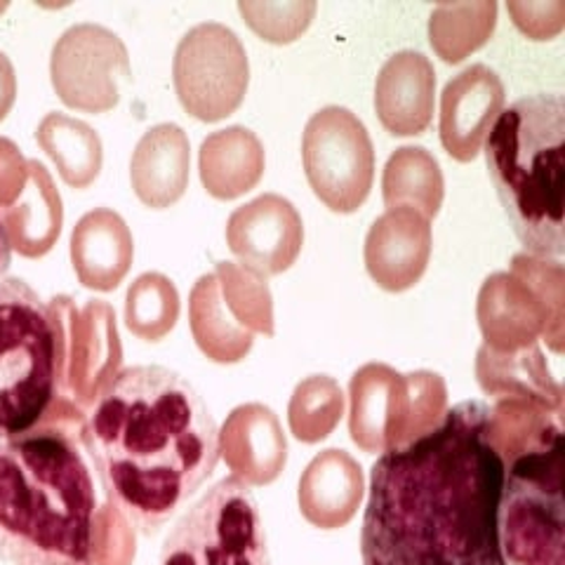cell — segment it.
Returning a JSON list of instances; mask_svg holds the SVG:
<instances>
[{
    "instance_id": "603a6c76",
    "label": "cell",
    "mask_w": 565,
    "mask_h": 565,
    "mask_svg": "<svg viewBox=\"0 0 565 565\" xmlns=\"http://www.w3.org/2000/svg\"><path fill=\"white\" fill-rule=\"evenodd\" d=\"M177 313H180V295L163 274H141L130 286L126 318L139 338H163L174 326Z\"/></svg>"
},
{
    "instance_id": "484cf974",
    "label": "cell",
    "mask_w": 565,
    "mask_h": 565,
    "mask_svg": "<svg viewBox=\"0 0 565 565\" xmlns=\"http://www.w3.org/2000/svg\"><path fill=\"white\" fill-rule=\"evenodd\" d=\"M29 182V161L14 141L0 137V210L22 196Z\"/></svg>"
},
{
    "instance_id": "6da1fadb",
    "label": "cell",
    "mask_w": 565,
    "mask_h": 565,
    "mask_svg": "<svg viewBox=\"0 0 565 565\" xmlns=\"http://www.w3.org/2000/svg\"><path fill=\"white\" fill-rule=\"evenodd\" d=\"M504 473L492 411L479 401L459 403L431 429L388 446L370 471L363 565H507Z\"/></svg>"
},
{
    "instance_id": "52a82bcc",
    "label": "cell",
    "mask_w": 565,
    "mask_h": 565,
    "mask_svg": "<svg viewBox=\"0 0 565 565\" xmlns=\"http://www.w3.org/2000/svg\"><path fill=\"white\" fill-rule=\"evenodd\" d=\"M161 565H271L250 483L228 476L205 490L170 530Z\"/></svg>"
},
{
    "instance_id": "ac0fdd59",
    "label": "cell",
    "mask_w": 565,
    "mask_h": 565,
    "mask_svg": "<svg viewBox=\"0 0 565 565\" xmlns=\"http://www.w3.org/2000/svg\"><path fill=\"white\" fill-rule=\"evenodd\" d=\"M267 168L259 137L243 126L207 135L199 153L201 182L212 199L234 201L253 191Z\"/></svg>"
},
{
    "instance_id": "30bf717a",
    "label": "cell",
    "mask_w": 565,
    "mask_h": 565,
    "mask_svg": "<svg viewBox=\"0 0 565 565\" xmlns=\"http://www.w3.org/2000/svg\"><path fill=\"white\" fill-rule=\"evenodd\" d=\"M50 78L68 109L106 114L132 81L128 47L99 24H76L52 47Z\"/></svg>"
},
{
    "instance_id": "7a4b0ae2",
    "label": "cell",
    "mask_w": 565,
    "mask_h": 565,
    "mask_svg": "<svg viewBox=\"0 0 565 565\" xmlns=\"http://www.w3.org/2000/svg\"><path fill=\"white\" fill-rule=\"evenodd\" d=\"M81 436L111 507L147 537L180 514L222 457L217 422L196 386L163 365L116 373Z\"/></svg>"
},
{
    "instance_id": "7402d4cb",
    "label": "cell",
    "mask_w": 565,
    "mask_h": 565,
    "mask_svg": "<svg viewBox=\"0 0 565 565\" xmlns=\"http://www.w3.org/2000/svg\"><path fill=\"white\" fill-rule=\"evenodd\" d=\"M494 26L498 3L492 0L444 3L436 6L429 17V43L440 60L459 64L490 41Z\"/></svg>"
},
{
    "instance_id": "4fadbf2b",
    "label": "cell",
    "mask_w": 565,
    "mask_h": 565,
    "mask_svg": "<svg viewBox=\"0 0 565 565\" xmlns=\"http://www.w3.org/2000/svg\"><path fill=\"white\" fill-rule=\"evenodd\" d=\"M431 257L429 220L411 207L386 210L370 226L365 238V267L384 290L415 286Z\"/></svg>"
},
{
    "instance_id": "4316f807",
    "label": "cell",
    "mask_w": 565,
    "mask_h": 565,
    "mask_svg": "<svg viewBox=\"0 0 565 565\" xmlns=\"http://www.w3.org/2000/svg\"><path fill=\"white\" fill-rule=\"evenodd\" d=\"M17 99V76L14 66L6 52H0V120H6Z\"/></svg>"
},
{
    "instance_id": "f1b7e54d",
    "label": "cell",
    "mask_w": 565,
    "mask_h": 565,
    "mask_svg": "<svg viewBox=\"0 0 565 565\" xmlns=\"http://www.w3.org/2000/svg\"><path fill=\"white\" fill-rule=\"evenodd\" d=\"M6 8H8V6H6V3H0V12H3V10H6Z\"/></svg>"
},
{
    "instance_id": "d4e9b609",
    "label": "cell",
    "mask_w": 565,
    "mask_h": 565,
    "mask_svg": "<svg viewBox=\"0 0 565 565\" xmlns=\"http://www.w3.org/2000/svg\"><path fill=\"white\" fill-rule=\"evenodd\" d=\"M514 24L533 41H550L561 33L565 24V3H507Z\"/></svg>"
},
{
    "instance_id": "8fae6325",
    "label": "cell",
    "mask_w": 565,
    "mask_h": 565,
    "mask_svg": "<svg viewBox=\"0 0 565 565\" xmlns=\"http://www.w3.org/2000/svg\"><path fill=\"white\" fill-rule=\"evenodd\" d=\"M226 243L247 271L262 278L276 276L288 271L302 253L305 224L288 199L264 193L232 212Z\"/></svg>"
},
{
    "instance_id": "5bb4252c",
    "label": "cell",
    "mask_w": 565,
    "mask_h": 565,
    "mask_svg": "<svg viewBox=\"0 0 565 565\" xmlns=\"http://www.w3.org/2000/svg\"><path fill=\"white\" fill-rule=\"evenodd\" d=\"M436 71L415 50L388 57L375 83V111L384 130L396 137L427 132L434 118Z\"/></svg>"
},
{
    "instance_id": "cb8c5ba5",
    "label": "cell",
    "mask_w": 565,
    "mask_h": 565,
    "mask_svg": "<svg viewBox=\"0 0 565 565\" xmlns=\"http://www.w3.org/2000/svg\"><path fill=\"white\" fill-rule=\"evenodd\" d=\"M316 3L311 0H282V3H253L241 0L238 12L245 24L250 26L262 41L274 45H288L302 35L316 14Z\"/></svg>"
},
{
    "instance_id": "e0dca14e",
    "label": "cell",
    "mask_w": 565,
    "mask_h": 565,
    "mask_svg": "<svg viewBox=\"0 0 565 565\" xmlns=\"http://www.w3.org/2000/svg\"><path fill=\"white\" fill-rule=\"evenodd\" d=\"M0 224L12 250L39 259L47 255L62 236L64 207L52 174L39 161H29V182L20 199L0 210Z\"/></svg>"
},
{
    "instance_id": "7c38bea8",
    "label": "cell",
    "mask_w": 565,
    "mask_h": 565,
    "mask_svg": "<svg viewBox=\"0 0 565 565\" xmlns=\"http://www.w3.org/2000/svg\"><path fill=\"white\" fill-rule=\"evenodd\" d=\"M504 83L486 64H473L448 81L440 97V141L450 158L469 163L479 156L494 120L504 111Z\"/></svg>"
},
{
    "instance_id": "d6986e66",
    "label": "cell",
    "mask_w": 565,
    "mask_h": 565,
    "mask_svg": "<svg viewBox=\"0 0 565 565\" xmlns=\"http://www.w3.org/2000/svg\"><path fill=\"white\" fill-rule=\"evenodd\" d=\"M382 196L388 210L411 207L422 217H436L446 196L444 172L436 158L422 147H401L386 161Z\"/></svg>"
},
{
    "instance_id": "8992f818",
    "label": "cell",
    "mask_w": 565,
    "mask_h": 565,
    "mask_svg": "<svg viewBox=\"0 0 565 565\" xmlns=\"http://www.w3.org/2000/svg\"><path fill=\"white\" fill-rule=\"evenodd\" d=\"M563 473V429L550 422L507 465L500 500L507 565H565Z\"/></svg>"
},
{
    "instance_id": "2e32d148",
    "label": "cell",
    "mask_w": 565,
    "mask_h": 565,
    "mask_svg": "<svg viewBox=\"0 0 565 565\" xmlns=\"http://www.w3.org/2000/svg\"><path fill=\"white\" fill-rule=\"evenodd\" d=\"M189 170V137L174 122H161L141 135L130 158V182L137 199L153 210H166L184 196Z\"/></svg>"
},
{
    "instance_id": "9a60e30c",
    "label": "cell",
    "mask_w": 565,
    "mask_h": 565,
    "mask_svg": "<svg viewBox=\"0 0 565 565\" xmlns=\"http://www.w3.org/2000/svg\"><path fill=\"white\" fill-rule=\"evenodd\" d=\"M135 259V241L118 212L90 210L71 234V264L85 288L109 292L126 278Z\"/></svg>"
},
{
    "instance_id": "ffe728a7",
    "label": "cell",
    "mask_w": 565,
    "mask_h": 565,
    "mask_svg": "<svg viewBox=\"0 0 565 565\" xmlns=\"http://www.w3.org/2000/svg\"><path fill=\"white\" fill-rule=\"evenodd\" d=\"M35 141L68 186L87 189L99 177L104 163L102 139L87 122L66 114H47L35 130Z\"/></svg>"
},
{
    "instance_id": "ba28073f",
    "label": "cell",
    "mask_w": 565,
    "mask_h": 565,
    "mask_svg": "<svg viewBox=\"0 0 565 565\" xmlns=\"http://www.w3.org/2000/svg\"><path fill=\"white\" fill-rule=\"evenodd\" d=\"M302 161L313 193L332 212L349 215L367 201L375 180L373 139L344 106H326L309 118Z\"/></svg>"
},
{
    "instance_id": "3957f363",
    "label": "cell",
    "mask_w": 565,
    "mask_h": 565,
    "mask_svg": "<svg viewBox=\"0 0 565 565\" xmlns=\"http://www.w3.org/2000/svg\"><path fill=\"white\" fill-rule=\"evenodd\" d=\"M81 429L47 417L0 444L3 565H97L99 502Z\"/></svg>"
},
{
    "instance_id": "277c9868",
    "label": "cell",
    "mask_w": 565,
    "mask_h": 565,
    "mask_svg": "<svg viewBox=\"0 0 565 565\" xmlns=\"http://www.w3.org/2000/svg\"><path fill=\"white\" fill-rule=\"evenodd\" d=\"M486 161L514 234L527 255L561 259L565 104L533 95L509 106L486 137Z\"/></svg>"
},
{
    "instance_id": "44dd1931",
    "label": "cell",
    "mask_w": 565,
    "mask_h": 565,
    "mask_svg": "<svg viewBox=\"0 0 565 565\" xmlns=\"http://www.w3.org/2000/svg\"><path fill=\"white\" fill-rule=\"evenodd\" d=\"M222 452L234 467L238 479L245 483H262L271 479L274 469L286 457V446H280L274 419L267 411L247 408L234 413L224 431H220Z\"/></svg>"
},
{
    "instance_id": "5b68a950",
    "label": "cell",
    "mask_w": 565,
    "mask_h": 565,
    "mask_svg": "<svg viewBox=\"0 0 565 565\" xmlns=\"http://www.w3.org/2000/svg\"><path fill=\"white\" fill-rule=\"evenodd\" d=\"M66 382L60 297L45 302L26 280H0V444L33 431Z\"/></svg>"
},
{
    "instance_id": "9c48e42d",
    "label": "cell",
    "mask_w": 565,
    "mask_h": 565,
    "mask_svg": "<svg viewBox=\"0 0 565 565\" xmlns=\"http://www.w3.org/2000/svg\"><path fill=\"white\" fill-rule=\"evenodd\" d=\"M172 81L189 116L217 122L243 104L250 85V62L232 29L205 22L193 26L177 45Z\"/></svg>"
},
{
    "instance_id": "83f0119b",
    "label": "cell",
    "mask_w": 565,
    "mask_h": 565,
    "mask_svg": "<svg viewBox=\"0 0 565 565\" xmlns=\"http://www.w3.org/2000/svg\"><path fill=\"white\" fill-rule=\"evenodd\" d=\"M10 264H12V247L3 232V224H0V280H3V276L10 271Z\"/></svg>"
}]
</instances>
